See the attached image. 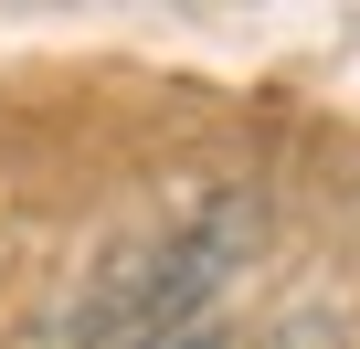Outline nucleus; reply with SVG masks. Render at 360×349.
<instances>
[{
    "label": "nucleus",
    "instance_id": "obj_1",
    "mask_svg": "<svg viewBox=\"0 0 360 349\" xmlns=\"http://www.w3.org/2000/svg\"><path fill=\"white\" fill-rule=\"evenodd\" d=\"M233 349H349V338H339V317H318V307H286L276 328H255V338H233Z\"/></svg>",
    "mask_w": 360,
    "mask_h": 349
},
{
    "label": "nucleus",
    "instance_id": "obj_2",
    "mask_svg": "<svg viewBox=\"0 0 360 349\" xmlns=\"http://www.w3.org/2000/svg\"><path fill=\"white\" fill-rule=\"evenodd\" d=\"M75 349H223L212 328H127V338H75Z\"/></svg>",
    "mask_w": 360,
    "mask_h": 349
}]
</instances>
